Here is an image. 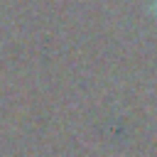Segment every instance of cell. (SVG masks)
Returning a JSON list of instances; mask_svg holds the SVG:
<instances>
[{
	"label": "cell",
	"instance_id": "cell-1",
	"mask_svg": "<svg viewBox=\"0 0 157 157\" xmlns=\"http://www.w3.org/2000/svg\"><path fill=\"white\" fill-rule=\"evenodd\" d=\"M152 15L157 17V0H152Z\"/></svg>",
	"mask_w": 157,
	"mask_h": 157
}]
</instances>
